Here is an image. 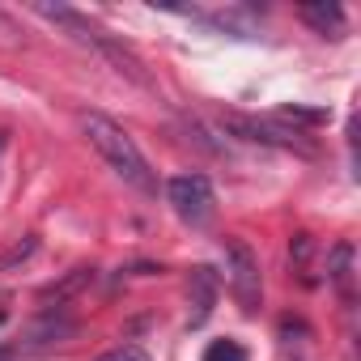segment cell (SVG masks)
<instances>
[{"label":"cell","instance_id":"1","mask_svg":"<svg viewBox=\"0 0 361 361\" xmlns=\"http://www.w3.org/2000/svg\"><path fill=\"white\" fill-rule=\"evenodd\" d=\"M81 132L90 136V145L98 149V157L123 178V183H132L136 192H145V196H153L157 192V178H153V170H149V161H145V153H140V145L115 123V119H106V115H98V111H90L85 119H81Z\"/></svg>","mask_w":361,"mask_h":361},{"label":"cell","instance_id":"2","mask_svg":"<svg viewBox=\"0 0 361 361\" xmlns=\"http://www.w3.org/2000/svg\"><path fill=\"white\" fill-rule=\"evenodd\" d=\"M166 200L188 226H209L217 213V196L204 174H174L166 183Z\"/></svg>","mask_w":361,"mask_h":361},{"label":"cell","instance_id":"3","mask_svg":"<svg viewBox=\"0 0 361 361\" xmlns=\"http://www.w3.org/2000/svg\"><path fill=\"white\" fill-rule=\"evenodd\" d=\"M226 276H230L234 302L247 314H255L259 298H264V285H259V259H255V251L243 238H226Z\"/></svg>","mask_w":361,"mask_h":361},{"label":"cell","instance_id":"4","mask_svg":"<svg viewBox=\"0 0 361 361\" xmlns=\"http://www.w3.org/2000/svg\"><path fill=\"white\" fill-rule=\"evenodd\" d=\"M221 128H230L234 136L243 140H255V145H276V149H293V153H314V145L298 132V128H281L276 119H255V115H234L226 111L221 115Z\"/></svg>","mask_w":361,"mask_h":361},{"label":"cell","instance_id":"5","mask_svg":"<svg viewBox=\"0 0 361 361\" xmlns=\"http://www.w3.org/2000/svg\"><path fill=\"white\" fill-rule=\"evenodd\" d=\"M35 13L39 18H47V22H56L60 30H68L77 43H85V47H94L98 51V43L106 39V30H98L90 18H81L77 9H68V5H35Z\"/></svg>","mask_w":361,"mask_h":361},{"label":"cell","instance_id":"6","mask_svg":"<svg viewBox=\"0 0 361 361\" xmlns=\"http://www.w3.org/2000/svg\"><path fill=\"white\" fill-rule=\"evenodd\" d=\"M188 293H192V327H200L209 314H213V306H217V293H221V281H217V272L213 268H192V276H188Z\"/></svg>","mask_w":361,"mask_h":361},{"label":"cell","instance_id":"7","mask_svg":"<svg viewBox=\"0 0 361 361\" xmlns=\"http://www.w3.org/2000/svg\"><path fill=\"white\" fill-rule=\"evenodd\" d=\"M90 281H94V268H90V264H81V268L64 272L60 281L43 285V289H39V302H43V306H51V302H56V306H64V302H68V298H77Z\"/></svg>","mask_w":361,"mask_h":361},{"label":"cell","instance_id":"8","mask_svg":"<svg viewBox=\"0 0 361 361\" xmlns=\"http://www.w3.org/2000/svg\"><path fill=\"white\" fill-rule=\"evenodd\" d=\"M327 281L340 289L344 302H353V247L348 243H336L327 251Z\"/></svg>","mask_w":361,"mask_h":361},{"label":"cell","instance_id":"9","mask_svg":"<svg viewBox=\"0 0 361 361\" xmlns=\"http://www.w3.org/2000/svg\"><path fill=\"white\" fill-rule=\"evenodd\" d=\"M302 22L314 26L319 35H331V39L344 35V9L331 5V0H323V5H302Z\"/></svg>","mask_w":361,"mask_h":361},{"label":"cell","instance_id":"10","mask_svg":"<svg viewBox=\"0 0 361 361\" xmlns=\"http://www.w3.org/2000/svg\"><path fill=\"white\" fill-rule=\"evenodd\" d=\"M276 123H293V128L306 123V128H319V123H331V111H327V106H298V102H293V106H281V111H276Z\"/></svg>","mask_w":361,"mask_h":361},{"label":"cell","instance_id":"11","mask_svg":"<svg viewBox=\"0 0 361 361\" xmlns=\"http://www.w3.org/2000/svg\"><path fill=\"white\" fill-rule=\"evenodd\" d=\"M204 361H247V348L238 340H213L204 348Z\"/></svg>","mask_w":361,"mask_h":361},{"label":"cell","instance_id":"12","mask_svg":"<svg viewBox=\"0 0 361 361\" xmlns=\"http://www.w3.org/2000/svg\"><path fill=\"white\" fill-rule=\"evenodd\" d=\"M98 361H149V353H145L140 344H123V348H111V353L98 357Z\"/></svg>","mask_w":361,"mask_h":361},{"label":"cell","instance_id":"13","mask_svg":"<svg viewBox=\"0 0 361 361\" xmlns=\"http://www.w3.org/2000/svg\"><path fill=\"white\" fill-rule=\"evenodd\" d=\"M310 247H314V243H310V234H298V238H293L289 255H293V264H298V268H306V259H310Z\"/></svg>","mask_w":361,"mask_h":361},{"label":"cell","instance_id":"14","mask_svg":"<svg viewBox=\"0 0 361 361\" xmlns=\"http://www.w3.org/2000/svg\"><path fill=\"white\" fill-rule=\"evenodd\" d=\"M0 35H18V26H13V22H9L5 13H0Z\"/></svg>","mask_w":361,"mask_h":361},{"label":"cell","instance_id":"15","mask_svg":"<svg viewBox=\"0 0 361 361\" xmlns=\"http://www.w3.org/2000/svg\"><path fill=\"white\" fill-rule=\"evenodd\" d=\"M0 361H9V353H0Z\"/></svg>","mask_w":361,"mask_h":361},{"label":"cell","instance_id":"16","mask_svg":"<svg viewBox=\"0 0 361 361\" xmlns=\"http://www.w3.org/2000/svg\"><path fill=\"white\" fill-rule=\"evenodd\" d=\"M0 323H5V310H0Z\"/></svg>","mask_w":361,"mask_h":361}]
</instances>
